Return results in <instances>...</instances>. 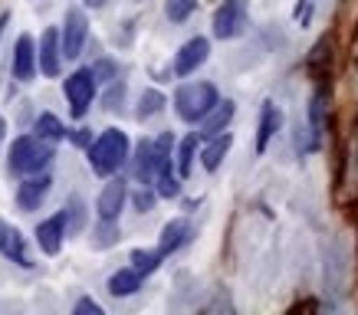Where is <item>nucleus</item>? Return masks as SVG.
<instances>
[{"instance_id": "18", "label": "nucleus", "mask_w": 358, "mask_h": 315, "mask_svg": "<svg viewBox=\"0 0 358 315\" xmlns=\"http://www.w3.org/2000/svg\"><path fill=\"white\" fill-rule=\"evenodd\" d=\"M155 171H158V164H155L152 142H138L135 145V161H131V174H135V181H138V184H152Z\"/></svg>"}, {"instance_id": "22", "label": "nucleus", "mask_w": 358, "mask_h": 315, "mask_svg": "<svg viewBox=\"0 0 358 315\" xmlns=\"http://www.w3.org/2000/svg\"><path fill=\"white\" fill-rule=\"evenodd\" d=\"M197 131L194 135H187L185 142L178 145V152H174V171L178 177H191V168H194V158H197Z\"/></svg>"}, {"instance_id": "11", "label": "nucleus", "mask_w": 358, "mask_h": 315, "mask_svg": "<svg viewBox=\"0 0 358 315\" xmlns=\"http://www.w3.org/2000/svg\"><path fill=\"white\" fill-rule=\"evenodd\" d=\"M234 112H237V105H234L230 98H217V102L210 105V112L197 122V125H201L197 138H204L207 142V138H214V135H220V131H227V125L234 122Z\"/></svg>"}, {"instance_id": "2", "label": "nucleus", "mask_w": 358, "mask_h": 315, "mask_svg": "<svg viewBox=\"0 0 358 315\" xmlns=\"http://www.w3.org/2000/svg\"><path fill=\"white\" fill-rule=\"evenodd\" d=\"M53 161V145L43 142V138H36V135H20L17 142L10 145V154H7V168L13 174H40L50 168Z\"/></svg>"}, {"instance_id": "17", "label": "nucleus", "mask_w": 358, "mask_h": 315, "mask_svg": "<svg viewBox=\"0 0 358 315\" xmlns=\"http://www.w3.org/2000/svg\"><path fill=\"white\" fill-rule=\"evenodd\" d=\"M230 145H234V135L230 131H220V135H214V138H207V145L201 148V164H204V171H217L220 164H224V158H227Z\"/></svg>"}, {"instance_id": "9", "label": "nucleus", "mask_w": 358, "mask_h": 315, "mask_svg": "<svg viewBox=\"0 0 358 315\" xmlns=\"http://www.w3.org/2000/svg\"><path fill=\"white\" fill-rule=\"evenodd\" d=\"M50 184H53V177H50L46 171L27 174V177H23V184L17 187V207L27 210V214L40 210V204H43L46 194H50Z\"/></svg>"}, {"instance_id": "8", "label": "nucleus", "mask_w": 358, "mask_h": 315, "mask_svg": "<svg viewBox=\"0 0 358 315\" xmlns=\"http://www.w3.org/2000/svg\"><path fill=\"white\" fill-rule=\"evenodd\" d=\"M207 56H210V43H207V36H191L178 53H174V76H191L197 73L201 66L207 63Z\"/></svg>"}, {"instance_id": "19", "label": "nucleus", "mask_w": 358, "mask_h": 315, "mask_svg": "<svg viewBox=\"0 0 358 315\" xmlns=\"http://www.w3.org/2000/svg\"><path fill=\"white\" fill-rule=\"evenodd\" d=\"M152 184H155V194L164 197V200H171V197L181 194V177H178V171H174V161L158 164Z\"/></svg>"}, {"instance_id": "34", "label": "nucleus", "mask_w": 358, "mask_h": 315, "mask_svg": "<svg viewBox=\"0 0 358 315\" xmlns=\"http://www.w3.org/2000/svg\"><path fill=\"white\" fill-rule=\"evenodd\" d=\"M83 3H86L89 10H99V7H106V3H109V0H83Z\"/></svg>"}, {"instance_id": "29", "label": "nucleus", "mask_w": 358, "mask_h": 315, "mask_svg": "<svg viewBox=\"0 0 358 315\" xmlns=\"http://www.w3.org/2000/svg\"><path fill=\"white\" fill-rule=\"evenodd\" d=\"M89 69H92L96 82H115V79H119V66L112 63V59H99V63L89 66Z\"/></svg>"}, {"instance_id": "24", "label": "nucleus", "mask_w": 358, "mask_h": 315, "mask_svg": "<svg viewBox=\"0 0 358 315\" xmlns=\"http://www.w3.org/2000/svg\"><path fill=\"white\" fill-rule=\"evenodd\" d=\"M326 89H319L313 96V102H309V122H313V135L315 142L322 138V131H326Z\"/></svg>"}, {"instance_id": "36", "label": "nucleus", "mask_w": 358, "mask_h": 315, "mask_svg": "<svg viewBox=\"0 0 358 315\" xmlns=\"http://www.w3.org/2000/svg\"><path fill=\"white\" fill-rule=\"evenodd\" d=\"M3 131H7V122L0 119V138H3Z\"/></svg>"}, {"instance_id": "13", "label": "nucleus", "mask_w": 358, "mask_h": 315, "mask_svg": "<svg viewBox=\"0 0 358 315\" xmlns=\"http://www.w3.org/2000/svg\"><path fill=\"white\" fill-rule=\"evenodd\" d=\"M0 253L7 256L10 263H17V266H33L30 253H27V240H23V233L17 227H10V224H3L0 220Z\"/></svg>"}, {"instance_id": "33", "label": "nucleus", "mask_w": 358, "mask_h": 315, "mask_svg": "<svg viewBox=\"0 0 358 315\" xmlns=\"http://www.w3.org/2000/svg\"><path fill=\"white\" fill-rule=\"evenodd\" d=\"M309 17H313V0H299V7H296V20L303 23H309Z\"/></svg>"}, {"instance_id": "25", "label": "nucleus", "mask_w": 358, "mask_h": 315, "mask_svg": "<svg viewBox=\"0 0 358 315\" xmlns=\"http://www.w3.org/2000/svg\"><path fill=\"white\" fill-rule=\"evenodd\" d=\"M63 220H66V237H69V233H83V227H86V204L73 197V200L63 207Z\"/></svg>"}, {"instance_id": "7", "label": "nucleus", "mask_w": 358, "mask_h": 315, "mask_svg": "<svg viewBox=\"0 0 358 315\" xmlns=\"http://www.w3.org/2000/svg\"><path fill=\"white\" fill-rule=\"evenodd\" d=\"M36 69L50 79H56L59 69H63V46H59V30L56 27H46L40 43H36Z\"/></svg>"}, {"instance_id": "3", "label": "nucleus", "mask_w": 358, "mask_h": 315, "mask_svg": "<svg viewBox=\"0 0 358 315\" xmlns=\"http://www.w3.org/2000/svg\"><path fill=\"white\" fill-rule=\"evenodd\" d=\"M217 86L214 82H185V86L174 92V112L178 119L187 122V125H197L204 119L210 105L217 102Z\"/></svg>"}, {"instance_id": "35", "label": "nucleus", "mask_w": 358, "mask_h": 315, "mask_svg": "<svg viewBox=\"0 0 358 315\" xmlns=\"http://www.w3.org/2000/svg\"><path fill=\"white\" fill-rule=\"evenodd\" d=\"M7 20H10V13H0V36H3V27H7Z\"/></svg>"}, {"instance_id": "21", "label": "nucleus", "mask_w": 358, "mask_h": 315, "mask_svg": "<svg viewBox=\"0 0 358 315\" xmlns=\"http://www.w3.org/2000/svg\"><path fill=\"white\" fill-rule=\"evenodd\" d=\"M141 289V276L135 270H119L109 276V293L115 295V299H125V295H135Z\"/></svg>"}, {"instance_id": "15", "label": "nucleus", "mask_w": 358, "mask_h": 315, "mask_svg": "<svg viewBox=\"0 0 358 315\" xmlns=\"http://www.w3.org/2000/svg\"><path fill=\"white\" fill-rule=\"evenodd\" d=\"M187 240H191V224H187L185 217L168 220L162 227V237H158V253H162V256H171V253H178L185 247Z\"/></svg>"}, {"instance_id": "23", "label": "nucleus", "mask_w": 358, "mask_h": 315, "mask_svg": "<svg viewBox=\"0 0 358 315\" xmlns=\"http://www.w3.org/2000/svg\"><path fill=\"white\" fill-rule=\"evenodd\" d=\"M131 270L138 272L141 279H145V276H152V272H158V266H162V253L158 250H131Z\"/></svg>"}, {"instance_id": "6", "label": "nucleus", "mask_w": 358, "mask_h": 315, "mask_svg": "<svg viewBox=\"0 0 358 315\" xmlns=\"http://www.w3.org/2000/svg\"><path fill=\"white\" fill-rule=\"evenodd\" d=\"M210 30L217 40H237L247 30V0H220L214 20H210Z\"/></svg>"}, {"instance_id": "31", "label": "nucleus", "mask_w": 358, "mask_h": 315, "mask_svg": "<svg viewBox=\"0 0 358 315\" xmlns=\"http://www.w3.org/2000/svg\"><path fill=\"white\" fill-rule=\"evenodd\" d=\"M73 312L76 315H102V305L96 302V299H89V295H83L76 305H73Z\"/></svg>"}, {"instance_id": "27", "label": "nucleus", "mask_w": 358, "mask_h": 315, "mask_svg": "<svg viewBox=\"0 0 358 315\" xmlns=\"http://www.w3.org/2000/svg\"><path fill=\"white\" fill-rule=\"evenodd\" d=\"M119 224H115V220H102V224H99L96 227V247L99 250H106V247H115V243H119Z\"/></svg>"}, {"instance_id": "16", "label": "nucleus", "mask_w": 358, "mask_h": 315, "mask_svg": "<svg viewBox=\"0 0 358 315\" xmlns=\"http://www.w3.org/2000/svg\"><path fill=\"white\" fill-rule=\"evenodd\" d=\"M280 125H282V109L276 102H263L260 125H257V154L266 152V145L273 142V135L280 131Z\"/></svg>"}, {"instance_id": "28", "label": "nucleus", "mask_w": 358, "mask_h": 315, "mask_svg": "<svg viewBox=\"0 0 358 315\" xmlns=\"http://www.w3.org/2000/svg\"><path fill=\"white\" fill-rule=\"evenodd\" d=\"M191 10H194V0H168L164 3V13H168V20L181 23L191 17Z\"/></svg>"}, {"instance_id": "14", "label": "nucleus", "mask_w": 358, "mask_h": 315, "mask_svg": "<svg viewBox=\"0 0 358 315\" xmlns=\"http://www.w3.org/2000/svg\"><path fill=\"white\" fill-rule=\"evenodd\" d=\"M36 243H40V250L46 256H56V253L63 250L66 243V220H63V210L53 214L50 220H43L40 227H36Z\"/></svg>"}, {"instance_id": "26", "label": "nucleus", "mask_w": 358, "mask_h": 315, "mask_svg": "<svg viewBox=\"0 0 358 315\" xmlns=\"http://www.w3.org/2000/svg\"><path fill=\"white\" fill-rule=\"evenodd\" d=\"M164 109V96L158 92V89H145L138 96V109H135V115H138L141 122L152 119V115H158V112Z\"/></svg>"}, {"instance_id": "12", "label": "nucleus", "mask_w": 358, "mask_h": 315, "mask_svg": "<svg viewBox=\"0 0 358 315\" xmlns=\"http://www.w3.org/2000/svg\"><path fill=\"white\" fill-rule=\"evenodd\" d=\"M13 79L17 82H30L36 76V40H33L30 33H23L17 46H13Z\"/></svg>"}, {"instance_id": "20", "label": "nucleus", "mask_w": 358, "mask_h": 315, "mask_svg": "<svg viewBox=\"0 0 358 315\" xmlns=\"http://www.w3.org/2000/svg\"><path fill=\"white\" fill-rule=\"evenodd\" d=\"M33 135H36V138H43V142H50V145H59L66 138V125L56 119L53 112H43L40 119L33 122Z\"/></svg>"}, {"instance_id": "10", "label": "nucleus", "mask_w": 358, "mask_h": 315, "mask_svg": "<svg viewBox=\"0 0 358 315\" xmlns=\"http://www.w3.org/2000/svg\"><path fill=\"white\" fill-rule=\"evenodd\" d=\"M125 200H129V184H125L122 177H109V184L102 187V194H99V200H96L99 220H119Z\"/></svg>"}, {"instance_id": "32", "label": "nucleus", "mask_w": 358, "mask_h": 315, "mask_svg": "<svg viewBox=\"0 0 358 315\" xmlns=\"http://www.w3.org/2000/svg\"><path fill=\"white\" fill-rule=\"evenodd\" d=\"M66 138H73V145H79V148H89V142H92V131H89V129H76V131H66Z\"/></svg>"}, {"instance_id": "30", "label": "nucleus", "mask_w": 358, "mask_h": 315, "mask_svg": "<svg viewBox=\"0 0 358 315\" xmlns=\"http://www.w3.org/2000/svg\"><path fill=\"white\" fill-rule=\"evenodd\" d=\"M155 200H158V194H155V191H148V184H141V191H135V194H131V204H135V210H138V214H148V210L155 207Z\"/></svg>"}, {"instance_id": "4", "label": "nucleus", "mask_w": 358, "mask_h": 315, "mask_svg": "<svg viewBox=\"0 0 358 315\" xmlns=\"http://www.w3.org/2000/svg\"><path fill=\"white\" fill-rule=\"evenodd\" d=\"M96 76H92V69L83 66L76 73H69L63 82V92H66V102H69V115L73 119H83L92 105V98H96Z\"/></svg>"}, {"instance_id": "1", "label": "nucleus", "mask_w": 358, "mask_h": 315, "mask_svg": "<svg viewBox=\"0 0 358 315\" xmlns=\"http://www.w3.org/2000/svg\"><path fill=\"white\" fill-rule=\"evenodd\" d=\"M129 135L122 129H106L96 142H89V168L99 174V177H112L122 164L129 161Z\"/></svg>"}, {"instance_id": "5", "label": "nucleus", "mask_w": 358, "mask_h": 315, "mask_svg": "<svg viewBox=\"0 0 358 315\" xmlns=\"http://www.w3.org/2000/svg\"><path fill=\"white\" fill-rule=\"evenodd\" d=\"M89 40V17L83 7H69L63 20V30H59V46H63V59H79L83 50H86Z\"/></svg>"}]
</instances>
